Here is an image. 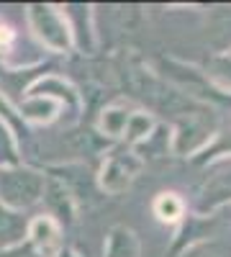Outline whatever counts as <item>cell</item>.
<instances>
[{
	"instance_id": "6da1fadb",
	"label": "cell",
	"mask_w": 231,
	"mask_h": 257,
	"mask_svg": "<svg viewBox=\"0 0 231 257\" xmlns=\"http://www.w3.org/2000/svg\"><path fill=\"white\" fill-rule=\"evenodd\" d=\"M44 175L31 167H0V206L24 211L44 196Z\"/></svg>"
},
{
	"instance_id": "7a4b0ae2",
	"label": "cell",
	"mask_w": 231,
	"mask_h": 257,
	"mask_svg": "<svg viewBox=\"0 0 231 257\" xmlns=\"http://www.w3.org/2000/svg\"><path fill=\"white\" fill-rule=\"evenodd\" d=\"M29 24L39 41L52 52H67L72 47V29L54 6H29Z\"/></svg>"
},
{
	"instance_id": "3957f363",
	"label": "cell",
	"mask_w": 231,
	"mask_h": 257,
	"mask_svg": "<svg viewBox=\"0 0 231 257\" xmlns=\"http://www.w3.org/2000/svg\"><path fill=\"white\" fill-rule=\"evenodd\" d=\"M141 157L129 152V149H118V152L108 155V160L103 162L98 183L100 188L111 193V196H118V193L129 190L131 183L136 180V175L141 173Z\"/></svg>"
},
{
	"instance_id": "277c9868",
	"label": "cell",
	"mask_w": 231,
	"mask_h": 257,
	"mask_svg": "<svg viewBox=\"0 0 231 257\" xmlns=\"http://www.w3.org/2000/svg\"><path fill=\"white\" fill-rule=\"evenodd\" d=\"M213 126H211V118L203 108H190L187 113L177 116V128L172 134V149L177 155H193L195 149H200L208 137H211Z\"/></svg>"
},
{
	"instance_id": "5b68a950",
	"label": "cell",
	"mask_w": 231,
	"mask_h": 257,
	"mask_svg": "<svg viewBox=\"0 0 231 257\" xmlns=\"http://www.w3.org/2000/svg\"><path fill=\"white\" fill-rule=\"evenodd\" d=\"M41 198H44L47 206H49L47 216H52L57 224H59V221H65V224L75 221L77 206H75L72 190L65 185V180H57V178L47 180V183H44V196H41Z\"/></svg>"
},
{
	"instance_id": "8992f818",
	"label": "cell",
	"mask_w": 231,
	"mask_h": 257,
	"mask_svg": "<svg viewBox=\"0 0 231 257\" xmlns=\"http://www.w3.org/2000/svg\"><path fill=\"white\" fill-rule=\"evenodd\" d=\"M228 201H231V162L216 167L213 175L205 180V185L200 190V208L213 211Z\"/></svg>"
},
{
	"instance_id": "52a82bcc",
	"label": "cell",
	"mask_w": 231,
	"mask_h": 257,
	"mask_svg": "<svg viewBox=\"0 0 231 257\" xmlns=\"http://www.w3.org/2000/svg\"><path fill=\"white\" fill-rule=\"evenodd\" d=\"M29 239L34 252H39L41 257H49L52 252H59V224L52 216H36L29 224Z\"/></svg>"
},
{
	"instance_id": "ba28073f",
	"label": "cell",
	"mask_w": 231,
	"mask_h": 257,
	"mask_svg": "<svg viewBox=\"0 0 231 257\" xmlns=\"http://www.w3.org/2000/svg\"><path fill=\"white\" fill-rule=\"evenodd\" d=\"M103 257H141V242L129 226H113L106 234Z\"/></svg>"
},
{
	"instance_id": "9c48e42d",
	"label": "cell",
	"mask_w": 231,
	"mask_h": 257,
	"mask_svg": "<svg viewBox=\"0 0 231 257\" xmlns=\"http://www.w3.org/2000/svg\"><path fill=\"white\" fill-rule=\"evenodd\" d=\"M129 116H131V111L126 108V105L113 103V105H108V108L100 113L98 126H100V132L106 137H123L126 123H129Z\"/></svg>"
},
{
	"instance_id": "30bf717a",
	"label": "cell",
	"mask_w": 231,
	"mask_h": 257,
	"mask_svg": "<svg viewBox=\"0 0 231 257\" xmlns=\"http://www.w3.org/2000/svg\"><path fill=\"white\" fill-rule=\"evenodd\" d=\"M154 132V118L152 113H144V111H131L129 116V123H126V142L129 144H139L141 139H149Z\"/></svg>"
},
{
	"instance_id": "8fae6325",
	"label": "cell",
	"mask_w": 231,
	"mask_h": 257,
	"mask_svg": "<svg viewBox=\"0 0 231 257\" xmlns=\"http://www.w3.org/2000/svg\"><path fill=\"white\" fill-rule=\"evenodd\" d=\"M182 211H185V203H182V198L177 196V193H159V196L154 198V216L159 221L172 224L182 216Z\"/></svg>"
},
{
	"instance_id": "7c38bea8",
	"label": "cell",
	"mask_w": 231,
	"mask_h": 257,
	"mask_svg": "<svg viewBox=\"0 0 231 257\" xmlns=\"http://www.w3.org/2000/svg\"><path fill=\"white\" fill-rule=\"evenodd\" d=\"M59 100L57 98H52V95H41V98H31V100H26V105H24V113L29 116V118H34V121H52L54 116H57V111H59Z\"/></svg>"
},
{
	"instance_id": "4fadbf2b",
	"label": "cell",
	"mask_w": 231,
	"mask_h": 257,
	"mask_svg": "<svg viewBox=\"0 0 231 257\" xmlns=\"http://www.w3.org/2000/svg\"><path fill=\"white\" fill-rule=\"evenodd\" d=\"M21 234H24V224L18 221L16 213H11V211H6L3 206H0V247L16 242Z\"/></svg>"
},
{
	"instance_id": "5bb4252c",
	"label": "cell",
	"mask_w": 231,
	"mask_h": 257,
	"mask_svg": "<svg viewBox=\"0 0 231 257\" xmlns=\"http://www.w3.org/2000/svg\"><path fill=\"white\" fill-rule=\"evenodd\" d=\"M213 77L216 85H221L223 90H231V59L228 57H216L211 62V72H208Z\"/></svg>"
},
{
	"instance_id": "9a60e30c",
	"label": "cell",
	"mask_w": 231,
	"mask_h": 257,
	"mask_svg": "<svg viewBox=\"0 0 231 257\" xmlns=\"http://www.w3.org/2000/svg\"><path fill=\"white\" fill-rule=\"evenodd\" d=\"M182 257H223V252L218 244H198V247L185 249Z\"/></svg>"
},
{
	"instance_id": "2e32d148",
	"label": "cell",
	"mask_w": 231,
	"mask_h": 257,
	"mask_svg": "<svg viewBox=\"0 0 231 257\" xmlns=\"http://www.w3.org/2000/svg\"><path fill=\"white\" fill-rule=\"evenodd\" d=\"M0 257H41V254L34 252V247H13V249L0 252Z\"/></svg>"
},
{
	"instance_id": "e0dca14e",
	"label": "cell",
	"mask_w": 231,
	"mask_h": 257,
	"mask_svg": "<svg viewBox=\"0 0 231 257\" xmlns=\"http://www.w3.org/2000/svg\"><path fill=\"white\" fill-rule=\"evenodd\" d=\"M11 39H13V31H11L8 26H3V24H0V47L11 44Z\"/></svg>"
},
{
	"instance_id": "ac0fdd59",
	"label": "cell",
	"mask_w": 231,
	"mask_h": 257,
	"mask_svg": "<svg viewBox=\"0 0 231 257\" xmlns=\"http://www.w3.org/2000/svg\"><path fill=\"white\" fill-rule=\"evenodd\" d=\"M57 257H80V254H77L75 249H59V252H57Z\"/></svg>"
}]
</instances>
